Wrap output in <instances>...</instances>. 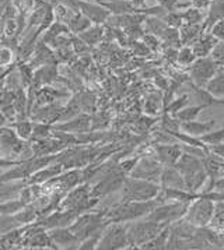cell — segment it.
<instances>
[{"label": "cell", "instance_id": "cell-1", "mask_svg": "<svg viewBox=\"0 0 224 250\" xmlns=\"http://www.w3.org/2000/svg\"><path fill=\"white\" fill-rule=\"evenodd\" d=\"M161 203L163 201L158 196L149 201H119L118 204L112 206L111 208L105 210V217H107L108 224L132 222V221L146 217L157 204H161Z\"/></svg>", "mask_w": 224, "mask_h": 250}, {"label": "cell", "instance_id": "cell-2", "mask_svg": "<svg viewBox=\"0 0 224 250\" xmlns=\"http://www.w3.org/2000/svg\"><path fill=\"white\" fill-rule=\"evenodd\" d=\"M174 167L182 175L185 185H186V190L199 193L207 180V173H206L202 160L188 152H183Z\"/></svg>", "mask_w": 224, "mask_h": 250}, {"label": "cell", "instance_id": "cell-3", "mask_svg": "<svg viewBox=\"0 0 224 250\" xmlns=\"http://www.w3.org/2000/svg\"><path fill=\"white\" fill-rule=\"evenodd\" d=\"M108 225V221L105 217V210L101 211H86L80 214L76 221L69 227V229L74 233V236L80 240L90 238L95 233H100L105 229V227Z\"/></svg>", "mask_w": 224, "mask_h": 250}, {"label": "cell", "instance_id": "cell-4", "mask_svg": "<svg viewBox=\"0 0 224 250\" xmlns=\"http://www.w3.org/2000/svg\"><path fill=\"white\" fill-rule=\"evenodd\" d=\"M121 191V201H149L158 196V193L161 191V185L129 176L125 179Z\"/></svg>", "mask_w": 224, "mask_h": 250}, {"label": "cell", "instance_id": "cell-5", "mask_svg": "<svg viewBox=\"0 0 224 250\" xmlns=\"http://www.w3.org/2000/svg\"><path fill=\"white\" fill-rule=\"evenodd\" d=\"M128 224V239L129 248H142L144 243L152 240L167 225L161 222H156L152 220L137 221V222H126Z\"/></svg>", "mask_w": 224, "mask_h": 250}, {"label": "cell", "instance_id": "cell-6", "mask_svg": "<svg viewBox=\"0 0 224 250\" xmlns=\"http://www.w3.org/2000/svg\"><path fill=\"white\" fill-rule=\"evenodd\" d=\"M189 204L191 203H185V201H165L161 204H157L146 215V218L156 222H161L165 225H171L177 221L182 220L186 215Z\"/></svg>", "mask_w": 224, "mask_h": 250}, {"label": "cell", "instance_id": "cell-7", "mask_svg": "<svg viewBox=\"0 0 224 250\" xmlns=\"http://www.w3.org/2000/svg\"><path fill=\"white\" fill-rule=\"evenodd\" d=\"M128 248H129L128 224H123V222L108 224L97 245L98 250H119L128 249Z\"/></svg>", "mask_w": 224, "mask_h": 250}, {"label": "cell", "instance_id": "cell-8", "mask_svg": "<svg viewBox=\"0 0 224 250\" xmlns=\"http://www.w3.org/2000/svg\"><path fill=\"white\" fill-rule=\"evenodd\" d=\"M214 210H216V203L199 193V197L189 204L188 212L183 218L198 228L209 227L214 215Z\"/></svg>", "mask_w": 224, "mask_h": 250}, {"label": "cell", "instance_id": "cell-9", "mask_svg": "<svg viewBox=\"0 0 224 250\" xmlns=\"http://www.w3.org/2000/svg\"><path fill=\"white\" fill-rule=\"evenodd\" d=\"M217 70H219V64L210 56L198 58L191 66L186 67L188 76L191 77L192 84H195L196 87H201V88L206 87V84L217 73Z\"/></svg>", "mask_w": 224, "mask_h": 250}, {"label": "cell", "instance_id": "cell-10", "mask_svg": "<svg viewBox=\"0 0 224 250\" xmlns=\"http://www.w3.org/2000/svg\"><path fill=\"white\" fill-rule=\"evenodd\" d=\"M163 169L164 165L156 157H140V160L137 161L136 167L129 173V176L136 178V179H144L160 183Z\"/></svg>", "mask_w": 224, "mask_h": 250}, {"label": "cell", "instance_id": "cell-11", "mask_svg": "<svg viewBox=\"0 0 224 250\" xmlns=\"http://www.w3.org/2000/svg\"><path fill=\"white\" fill-rule=\"evenodd\" d=\"M52 129L67 131V133H74V134L87 133V131L92 129V118L87 113H80V115H77L76 118H73L70 120L52 125Z\"/></svg>", "mask_w": 224, "mask_h": 250}, {"label": "cell", "instance_id": "cell-12", "mask_svg": "<svg viewBox=\"0 0 224 250\" xmlns=\"http://www.w3.org/2000/svg\"><path fill=\"white\" fill-rule=\"evenodd\" d=\"M79 11L91 21L92 24H98V25L105 24L111 17V11L107 7H104L100 3H92V1H86V0H80Z\"/></svg>", "mask_w": 224, "mask_h": 250}, {"label": "cell", "instance_id": "cell-13", "mask_svg": "<svg viewBox=\"0 0 224 250\" xmlns=\"http://www.w3.org/2000/svg\"><path fill=\"white\" fill-rule=\"evenodd\" d=\"M154 157L160 161L163 165H175L177 161L183 154L181 144L177 143H160L154 146Z\"/></svg>", "mask_w": 224, "mask_h": 250}, {"label": "cell", "instance_id": "cell-14", "mask_svg": "<svg viewBox=\"0 0 224 250\" xmlns=\"http://www.w3.org/2000/svg\"><path fill=\"white\" fill-rule=\"evenodd\" d=\"M46 230L58 249H79L80 240L74 236L69 228H53Z\"/></svg>", "mask_w": 224, "mask_h": 250}, {"label": "cell", "instance_id": "cell-15", "mask_svg": "<svg viewBox=\"0 0 224 250\" xmlns=\"http://www.w3.org/2000/svg\"><path fill=\"white\" fill-rule=\"evenodd\" d=\"M63 170H65L63 169V165H62L59 161L56 160L55 162L49 164L48 167H45V168H42V169L34 172V173H32L31 176H28L27 179L22 180V183H24V185L45 183V182H48V180L52 179V178L61 175Z\"/></svg>", "mask_w": 224, "mask_h": 250}, {"label": "cell", "instance_id": "cell-16", "mask_svg": "<svg viewBox=\"0 0 224 250\" xmlns=\"http://www.w3.org/2000/svg\"><path fill=\"white\" fill-rule=\"evenodd\" d=\"M160 185H161V188L186 190V185H185L182 175L174 165H164L161 178H160Z\"/></svg>", "mask_w": 224, "mask_h": 250}, {"label": "cell", "instance_id": "cell-17", "mask_svg": "<svg viewBox=\"0 0 224 250\" xmlns=\"http://www.w3.org/2000/svg\"><path fill=\"white\" fill-rule=\"evenodd\" d=\"M216 126V120H210V122H199V120H191V122H182L179 123L181 131L188 133L191 136L195 137H201L206 133H209L210 130H213V127Z\"/></svg>", "mask_w": 224, "mask_h": 250}, {"label": "cell", "instance_id": "cell-18", "mask_svg": "<svg viewBox=\"0 0 224 250\" xmlns=\"http://www.w3.org/2000/svg\"><path fill=\"white\" fill-rule=\"evenodd\" d=\"M217 42L219 40H216L210 32H203L191 46L194 49L196 58H207Z\"/></svg>", "mask_w": 224, "mask_h": 250}, {"label": "cell", "instance_id": "cell-19", "mask_svg": "<svg viewBox=\"0 0 224 250\" xmlns=\"http://www.w3.org/2000/svg\"><path fill=\"white\" fill-rule=\"evenodd\" d=\"M224 19V0H212L207 14L204 17V21L202 22L204 32H209V30L213 27L214 22L223 20Z\"/></svg>", "mask_w": 224, "mask_h": 250}, {"label": "cell", "instance_id": "cell-20", "mask_svg": "<svg viewBox=\"0 0 224 250\" xmlns=\"http://www.w3.org/2000/svg\"><path fill=\"white\" fill-rule=\"evenodd\" d=\"M203 32L204 31L202 24H186L185 22L182 27L179 28L181 45H192Z\"/></svg>", "mask_w": 224, "mask_h": 250}, {"label": "cell", "instance_id": "cell-21", "mask_svg": "<svg viewBox=\"0 0 224 250\" xmlns=\"http://www.w3.org/2000/svg\"><path fill=\"white\" fill-rule=\"evenodd\" d=\"M102 6L111 11V14H131L136 13L137 9L133 6L129 0H112V1H102Z\"/></svg>", "mask_w": 224, "mask_h": 250}, {"label": "cell", "instance_id": "cell-22", "mask_svg": "<svg viewBox=\"0 0 224 250\" xmlns=\"http://www.w3.org/2000/svg\"><path fill=\"white\" fill-rule=\"evenodd\" d=\"M204 90L216 98L224 97V71L220 67H219L217 73L210 79V81L206 84Z\"/></svg>", "mask_w": 224, "mask_h": 250}, {"label": "cell", "instance_id": "cell-23", "mask_svg": "<svg viewBox=\"0 0 224 250\" xmlns=\"http://www.w3.org/2000/svg\"><path fill=\"white\" fill-rule=\"evenodd\" d=\"M170 239V225H167L163 230H160L153 239L149 240L147 243H144L140 249H154V250H161L167 249V243Z\"/></svg>", "mask_w": 224, "mask_h": 250}, {"label": "cell", "instance_id": "cell-24", "mask_svg": "<svg viewBox=\"0 0 224 250\" xmlns=\"http://www.w3.org/2000/svg\"><path fill=\"white\" fill-rule=\"evenodd\" d=\"M92 25V22L86 16H83L80 11H76L74 14H73V17L70 19V21L67 22V27H69V30L73 34H82L86 30H89L90 27Z\"/></svg>", "mask_w": 224, "mask_h": 250}, {"label": "cell", "instance_id": "cell-25", "mask_svg": "<svg viewBox=\"0 0 224 250\" xmlns=\"http://www.w3.org/2000/svg\"><path fill=\"white\" fill-rule=\"evenodd\" d=\"M143 24H144V32L153 34L158 38H161L164 30L168 27L161 17H154V16H147V19Z\"/></svg>", "mask_w": 224, "mask_h": 250}, {"label": "cell", "instance_id": "cell-26", "mask_svg": "<svg viewBox=\"0 0 224 250\" xmlns=\"http://www.w3.org/2000/svg\"><path fill=\"white\" fill-rule=\"evenodd\" d=\"M203 109H206L204 105H191V106L188 105L182 110H179L178 113H175L174 118L178 120L179 123H182V122H191V120L198 119L199 113Z\"/></svg>", "mask_w": 224, "mask_h": 250}, {"label": "cell", "instance_id": "cell-27", "mask_svg": "<svg viewBox=\"0 0 224 250\" xmlns=\"http://www.w3.org/2000/svg\"><path fill=\"white\" fill-rule=\"evenodd\" d=\"M11 127L17 133V136L21 140L30 141L31 136H32V129H34V123L28 119H21L17 122L11 123Z\"/></svg>", "mask_w": 224, "mask_h": 250}, {"label": "cell", "instance_id": "cell-28", "mask_svg": "<svg viewBox=\"0 0 224 250\" xmlns=\"http://www.w3.org/2000/svg\"><path fill=\"white\" fill-rule=\"evenodd\" d=\"M79 37H80V40H83L89 46H92V45H95V43H98L100 41L102 40V37H104V28H102L101 25H98V24H95L94 27H90L89 30H86L82 34H79Z\"/></svg>", "mask_w": 224, "mask_h": 250}, {"label": "cell", "instance_id": "cell-29", "mask_svg": "<svg viewBox=\"0 0 224 250\" xmlns=\"http://www.w3.org/2000/svg\"><path fill=\"white\" fill-rule=\"evenodd\" d=\"M189 101H191V95L189 94H183L181 97H178V98H174L171 100L167 105H165V113H170V115H175V113H178L179 110H182L185 106H188L189 105Z\"/></svg>", "mask_w": 224, "mask_h": 250}, {"label": "cell", "instance_id": "cell-30", "mask_svg": "<svg viewBox=\"0 0 224 250\" xmlns=\"http://www.w3.org/2000/svg\"><path fill=\"white\" fill-rule=\"evenodd\" d=\"M27 204L21 199L16 200H7L4 203H0V214L1 215H14L16 212L21 211Z\"/></svg>", "mask_w": 224, "mask_h": 250}, {"label": "cell", "instance_id": "cell-31", "mask_svg": "<svg viewBox=\"0 0 224 250\" xmlns=\"http://www.w3.org/2000/svg\"><path fill=\"white\" fill-rule=\"evenodd\" d=\"M198 59L196 55H195L194 49L191 45H182L181 49L178 50V55H177V62L181 64V66H191L195 60Z\"/></svg>", "mask_w": 224, "mask_h": 250}, {"label": "cell", "instance_id": "cell-32", "mask_svg": "<svg viewBox=\"0 0 224 250\" xmlns=\"http://www.w3.org/2000/svg\"><path fill=\"white\" fill-rule=\"evenodd\" d=\"M183 14V21L186 24H202L204 21V13L201 9H196V7H188L186 10H182Z\"/></svg>", "mask_w": 224, "mask_h": 250}, {"label": "cell", "instance_id": "cell-33", "mask_svg": "<svg viewBox=\"0 0 224 250\" xmlns=\"http://www.w3.org/2000/svg\"><path fill=\"white\" fill-rule=\"evenodd\" d=\"M52 134V125L49 123H34V129H32V136H31L30 141H37L42 140V139H46Z\"/></svg>", "mask_w": 224, "mask_h": 250}, {"label": "cell", "instance_id": "cell-34", "mask_svg": "<svg viewBox=\"0 0 224 250\" xmlns=\"http://www.w3.org/2000/svg\"><path fill=\"white\" fill-rule=\"evenodd\" d=\"M163 20L165 21V24H167L168 27H174V28H178V30L185 24L182 11L179 10L167 11L165 16L163 17Z\"/></svg>", "mask_w": 224, "mask_h": 250}, {"label": "cell", "instance_id": "cell-35", "mask_svg": "<svg viewBox=\"0 0 224 250\" xmlns=\"http://www.w3.org/2000/svg\"><path fill=\"white\" fill-rule=\"evenodd\" d=\"M160 40L168 43L171 48H175V45H181V35H179V30L174 28V27H167L164 30L163 35Z\"/></svg>", "mask_w": 224, "mask_h": 250}, {"label": "cell", "instance_id": "cell-36", "mask_svg": "<svg viewBox=\"0 0 224 250\" xmlns=\"http://www.w3.org/2000/svg\"><path fill=\"white\" fill-rule=\"evenodd\" d=\"M201 140L203 141L204 144L209 146H214V144H220L224 141V126H222L219 130H210L209 133H206L203 136L199 137Z\"/></svg>", "mask_w": 224, "mask_h": 250}, {"label": "cell", "instance_id": "cell-37", "mask_svg": "<svg viewBox=\"0 0 224 250\" xmlns=\"http://www.w3.org/2000/svg\"><path fill=\"white\" fill-rule=\"evenodd\" d=\"M14 50L11 49L10 46H6V45H1L0 46V67H7L11 66L14 63Z\"/></svg>", "mask_w": 224, "mask_h": 250}, {"label": "cell", "instance_id": "cell-38", "mask_svg": "<svg viewBox=\"0 0 224 250\" xmlns=\"http://www.w3.org/2000/svg\"><path fill=\"white\" fill-rule=\"evenodd\" d=\"M161 98L158 95H150L144 102V112L149 115H157L161 108Z\"/></svg>", "mask_w": 224, "mask_h": 250}, {"label": "cell", "instance_id": "cell-39", "mask_svg": "<svg viewBox=\"0 0 224 250\" xmlns=\"http://www.w3.org/2000/svg\"><path fill=\"white\" fill-rule=\"evenodd\" d=\"M140 160V157H133V158H126V160H122L118 162V167H119V169L122 170L123 173H126V175H129L132 169L136 167V164H137V161Z\"/></svg>", "mask_w": 224, "mask_h": 250}, {"label": "cell", "instance_id": "cell-40", "mask_svg": "<svg viewBox=\"0 0 224 250\" xmlns=\"http://www.w3.org/2000/svg\"><path fill=\"white\" fill-rule=\"evenodd\" d=\"M209 32L213 35L216 40L224 41V19L223 20L217 21V22H214L213 27L209 30Z\"/></svg>", "mask_w": 224, "mask_h": 250}, {"label": "cell", "instance_id": "cell-41", "mask_svg": "<svg viewBox=\"0 0 224 250\" xmlns=\"http://www.w3.org/2000/svg\"><path fill=\"white\" fill-rule=\"evenodd\" d=\"M142 38H143V42L146 43V46H147L149 49H157V48L160 46V38H158V37H156V35H153V34L146 32Z\"/></svg>", "mask_w": 224, "mask_h": 250}, {"label": "cell", "instance_id": "cell-42", "mask_svg": "<svg viewBox=\"0 0 224 250\" xmlns=\"http://www.w3.org/2000/svg\"><path fill=\"white\" fill-rule=\"evenodd\" d=\"M157 3H158L165 11H173L177 10V4L179 3V0H157Z\"/></svg>", "mask_w": 224, "mask_h": 250}, {"label": "cell", "instance_id": "cell-43", "mask_svg": "<svg viewBox=\"0 0 224 250\" xmlns=\"http://www.w3.org/2000/svg\"><path fill=\"white\" fill-rule=\"evenodd\" d=\"M209 151L214 154V155H217V157H220L222 160H224V144L223 143H220V144H214V146H209Z\"/></svg>", "mask_w": 224, "mask_h": 250}, {"label": "cell", "instance_id": "cell-44", "mask_svg": "<svg viewBox=\"0 0 224 250\" xmlns=\"http://www.w3.org/2000/svg\"><path fill=\"white\" fill-rule=\"evenodd\" d=\"M210 3H212V0H191V6L201 9V10H207Z\"/></svg>", "mask_w": 224, "mask_h": 250}, {"label": "cell", "instance_id": "cell-45", "mask_svg": "<svg viewBox=\"0 0 224 250\" xmlns=\"http://www.w3.org/2000/svg\"><path fill=\"white\" fill-rule=\"evenodd\" d=\"M79 3L80 0H58V4H65L74 11H79Z\"/></svg>", "mask_w": 224, "mask_h": 250}, {"label": "cell", "instance_id": "cell-46", "mask_svg": "<svg viewBox=\"0 0 224 250\" xmlns=\"http://www.w3.org/2000/svg\"><path fill=\"white\" fill-rule=\"evenodd\" d=\"M129 1L132 3L136 9H140V7H144V4H146L147 0H129Z\"/></svg>", "mask_w": 224, "mask_h": 250}, {"label": "cell", "instance_id": "cell-47", "mask_svg": "<svg viewBox=\"0 0 224 250\" xmlns=\"http://www.w3.org/2000/svg\"><path fill=\"white\" fill-rule=\"evenodd\" d=\"M6 116H4V115H3V113H1V110H0V127H1V126H4V122H6Z\"/></svg>", "mask_w": 224, "mask_h": 250}, {"label": "cell", "instance_id": "cell-48", "mask_svg": "<svg viewBox=\"0 0 224 250\" xmlns=\"http://www.w3.org/2000/svg\"><path fill=\"white\" fill-rule=\"evenodd\" d=\"M86 1H92V3H100V4H102L104 0H86Z\"/></svg>", "mask_w": 224, "mask_h": 250}, {"label": "cell", "instance_id": "cell-49", "mask_svg": "<svg viewBox=\"0 0 224 250\" xmlns=\"http://www.w3.org/2000/svg\"><path fill=\"white\" fill-rule=\"evenodd\" d=\"M220 69H222V70L224 71V64H222V67H220Z\"/></svg>", "mask_w": 224, "mask_h": 250}, {"label": "cell", "instance_id": "cell-50", "mask_svg": "<svg viewBox=\"0 0 224 250\" xmlns=\"http://www.w3.org/2000/svg\"><path fill=\"white\" fill-rule=\"evenodd\" d=\"M223 126H224V122H223Z\"/></svg>", "mask_w": 224, "mask_h": 250}]
</instances>
